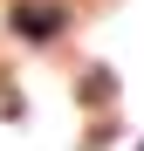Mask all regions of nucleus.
Returning a JSON list of instances; mask_svg holds the SVG:
<instances>
[{"label": "nucleus", "mask_w": 144, "mask_h": 151, "mask_svg": "<svg viewBox=\"0 0 144 151\" xmlns=\"http://www.w3.org/2000/svg\"><path fill=\"white\" fill-rule=\"evenodd\" d=\"M62 21H69V7H55V0H14L7 28H14V35H28V41H55V35H62Z\"/></svg>", "instance_id": "f257e3e1"}, {"label": "nucleus", "mask_w": 144, "mask_h": 151, "mask_svg": "<svg viewBox=\"0 0 144 151\" xmlns=\"http://www.w3.org/2000/svg\"><path fill=\"white\" fill-rule=\"evenodd\" d=\"M82 96H89V103H110V76H103V69H89V83H82Z\"/></svg>", "instance_id": "f03ea898"}]
</instances>
